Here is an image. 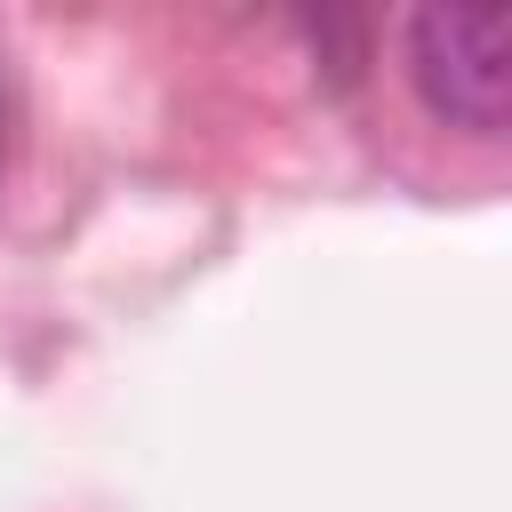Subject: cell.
<instances>
[{"label":"cell","instance_id":"2","mask_svg":"<svg viewBox=\"0 0 512 512\" xmlns=\"http://www.w3.org/2000/svg\"><path fill=\"white\" fill-rule=\"evenodd\" d=\"M0 160H8V104H0Z\"/></svg>","mask_w":512,"mask_h":512},{"label":"cell","instance_id":"1","mask_svg":"<svg viewBox=\"0 0 512 512\" xmlns=\"http://www.w3.org/2000/svg\"><path fill=\"white\" fill-rule=\"evenodd\" d=\"M408 80L440 128L504 136L512 128V8L432 0L408 16Z\"/></svg>","mask_w":512,"mask_h":512}]
</instances>
